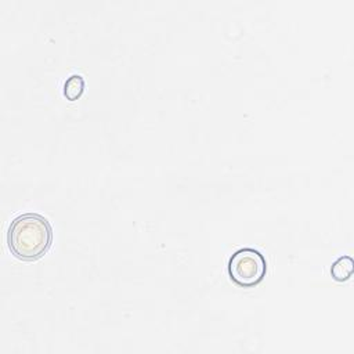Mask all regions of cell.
Listing matches in <instances>:
<instances>
[{
	"label": "cell",
	"instance_id": "1",
	"mask_svg": "<svg viewBox=\"0 0 354 354\" xmlns=\"http://www.w3.org/2000/svg\"><path fill=\"white\" fill-rule=\"evenodd\" d=\"M54 239L47 217L28 212L14 217L7 230V248L21 261H37L50 250Z\"/></svg>",
	"mask_w": 354,
	"mask_h": 354
},
{
	"label": "cell",
	"instance_id": "2",
	"mask_svg": "<svg viewBox=\"0 0 354 354\" xmlns=\"http://www.w3.org/2000/svg\"><path fill=\"white\" fill-rule=\"evenodd\" d=\"M227 272L236 286L245 289L254 288L266 278L267 260L254 248H241L230 256Z\"/></svg>",
	"mask_w": 354,
	"mask_h": 354
},
{
	"label": "cell",
	"instance_id": "3",
	"mask_svg": "<svg viewBox=\"0 0 354 354\" xmlns=\"http://www.w3.org/2000/svg\"><path fill=\"white\" fill-rule=\"evenodd\" d=\"M354 271V260L351 256L342 254L330 266V277L336 282H346Z\"/></svg>",
	"mask_w": 354,
	"mask_h": 354
},
{
	"label": "cell",
	"instance_id": "4",
	"mask_svg": "<svg viewBox=\"0 0 354 354\" xmlns=\"http://www.w3.org/2000/svg\"><path fill=\"white\" fill-rule=\"evenodd\" d=\"M84 93V77L80 75H71L65 83H64V88H62V94L64 97L73 102L76 100H79L82 97V94Z\"/></svg>",
	"mask_w": 354,
	"mask_h": 354
}]
</instances>
